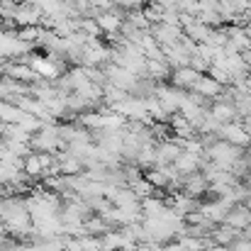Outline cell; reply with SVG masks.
Returning a JSON list of instances; mask_svg holds the SVG:
<instances>
[{"mask_svg":"<svg viewBox=\"0 0 251 251\" xmlns=\"http://www.w3.org/2000/svg\"><path fill=\"white\" fill-rule=\"evenodd\" d=\"M193 93H198L200 98H215L222 93V83H217L212 76H200L198 83L193 85Z\"/></svg>","mask_w":251,"mask_h":251,"instance_id":"2","label":"cell"},{"mask_svg":"<svg viewBox=\"0 0 251 251\" xmlns=\"http://www.w3.org/2000/svg\"><path fill=\"white\" fill-rule=\"evenodd\" d=\"M202 74H198L193 66H183V69H173L171 71V88H178V90H193V85L198 83V78H200Z\"/></svg>","mask_w":251,"mask_h":251,"instance_id":"1","label":"cell"},{"mask_svg":"<svg viewBox=\"0 0 251 251\" xmlns=\"http://www.w3.org/2000/svg\"><path fill=\"white\" fill-rule=\"evenodd\" d=\"M212 115H215L220 122H229V120L237 115V105H232V102H217V105L212 107Z\"/></svg>","mask_w":251,"mask_h":251,"instance_id":"3","label":"cell"}]
</instances>
